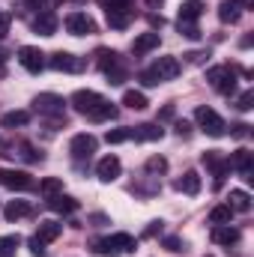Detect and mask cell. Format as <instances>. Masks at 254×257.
I'll use <instances>...</instances> for the list:
<instances>
[{
	"label": "cell",
	"instance_id": "6da1fadb",
	"mask_svg": "<svg viewBox=\"0 0 254 257\" xmlns=\"http://www.w3.org/2000/svg\"><path fill=\"white\" fill-rule=\"evenodd\" d=\"M72 108H75L78 114L96 120V123L117 117V108H114L111 102H105V99H102L99 93H93V90H78V93L72 96Z\"/></svg>",
	"mask_w": 254,
	"mask_h": 257
},
{
	"label": "cell",
	"instance_id": "7a4b0ae2",
	"mask_svg": "<svg viewBox=\"0 0 254 257\" xmlns=\"http://www.w3.org/2000/svg\"><path fill=\"white\" fill-rule=\"evenodd\" d=\"M177 75H180V60H177V57H159L153 69L141 72V81H144L147 87H156L159 81H171V78H177Z\"/></svg>",
	"mask_w": 254,
	"mask_h": 257
},
{
	"label": "cell",
	"instance_id": "3957f363",
	"mask_svg": "<svg viewBox=\"0 0 254 257\" xmlns=\"http://www.w3.org/2000/svg\"><path fill=\"white\" fill-rule=\"evenodd\" d=\"M93 251L96 254H129V251H135V239L129 236V233H114L111 239H96L93 242Z\"/></svg>",
	"mask_w": 254,
	"mask_h": 257
},
{
	"label": "cell",
	"instance_id": "277c9868",
	"mask_svg": "<svg viewBox=\"0 0 254 257\" xmlns=\"http://www.w3.org/2000/svg\"><path fill=\"white\" fill-rule=\"evenodd\" d=\"M99 66H102V72L108 75L111 84H123V81H126V66H123V57H120L117 51L102 48V51H99Z\"/></svg>",
	"mask_w": 254,
	"mask_h": 257
},
{
	"label": "cell",
	"instance_id": "5b68a950",
	"mask_svg": "<svg viewBox=\"0 0 254 257\" xmlns=\"http://www.w3.org/2000/svg\"><path fill=\"white\" fill-rule=\"evenodd\" d=\"M206 81H209L218 93L230 96V93L236 90V69H233V66H215V69L206 72Z\"/></svg>",
	"mask_w": 254,
	"mask_h": 257
},
{
	"label": "cell",
	"instance_id": "8992f818",
	"mask_svg": "<svg viewBox=\"0 0 254 257\" xmlns=\"http://www.w3.org/2000/svg\"><path fill=\"white\" fill-rule=\"evenodd\" d=\"M105 9H108V24H111L114 30H126L129 24H132V18H135V9H132L129 0H114V3L105 6Z\"/></svg>",
	"mask_w": 254,
	"mask_h": 257
},
{
	"label": "cell",
	"instance_id": "52a82bcc",
	"mask_svg": "<svg viewBox=\"0 0 254 257\" xmlns=\"http://www.w3.org/2000/svg\"><path fill=\"white\" fill-rule=\"evenodd\" d=\"M194 120H197V126L203 128L206 135H212V138H221V135H224V120H221L212 108H206V105H200V108L194 111Z\"/></svg>",
	"mask_w": 254,
	"mask_h": 257
},
{
	"label": "cell",
	"instance_id": "ba28073f",
	"mask_svg": "<svg viewBox=\"0 0 254 257\" xmlns=\"http://www.w3.org/2000/svg\"><path fill=\"white\" fill-rule=\"evenodd\" d=\"M66 30L72 36H87V33H96V21L87 12H72L66 15Z\"/></svg>",
	"mask_w": 254,
	"mask_h": 257
},
{
	"label": "cell",
	"instance_id": "9c48e42d",
	"mask_svg": "<svg viewBox=\"0 0 254 257\" xmlns=\"http://www.w3.org/2000/svg\"><path fill=\"white\" fill-rule=\"evenodd\" d=\"M0 183L12 192H30L33 189V177L27 171H0Z\"/></svg>",
	"mask_w": 254,
	"mask_h": 257
},
{
	"label": "cell",
	"instance_id": "30bf717a",
	"mask_svg": "<svg viewBox=\"0 0 254 257\" xmlns=\"http://www.w3.org/2000/svg\"><path fill=\"white\" fill-rule=\"evenodd\" d=\"M18 63L24 66L27 72L39 75V72L45 69V54H42L39 48H33V45H24V48H18Z\"/></svg>",
	"mask_w": 254,
	"mask_h": 257
},
{
	"label": "cell",
	"instance_id": "8fae6325",
	"mask_svg": "<svg viewBox=\"0 0 254 257\" xmlns=\"http://www.w3.org/2000/svg\"><path fill=\"white\" fill-rule=\"evenodd\" d=\"M33 105H36V111L45 114V117H63V105L66 102L60 99V96H54V93H39Z\"/></svg>",
	"mask_w": 254,
	"mask_h": 257
},
{
	"label": "cell",
	"instance_id": "7c38bea8",
	"mask_svg": "<svg viewBox=\"0 0 254 257\" xmlns=\"http://www.w3.org/2000/svg\"><path fill=\"white\" fill-rule=\"evenodd\" d=\"M48 63H51V69H57V72H84V66H87L81 57H75L69 51H54Z\"/></svg>",
	"mask_w": 254,
	"mask_h": 257
},
{
	"label": "cell",
	"instance_id": "4fadbf2b",
	"mask_svg": "<svg viewBox=\"0 0 254 257\" xmlns=\"http://www.w3.org/2000/svg\"><path fill=\"white\" fill-rule=\"evenodd\" d=\"M203 165L215 174V186H221V180H224V174L230 171V162L218 153V150H209V153H203Z\"/></svg>",
	"mask_w": 254,
	"mask_h": 257
},
{
	"label": "cell",
	"instance_id": "5bb4252c",
	"mask_svg": "<svg viewBox=\"0 0 254 257\" xmlns=\"http://www.w3.org/2000/svg\"><path fill=\"white\" fill-rule=\"evenodd\" d=\"M69 153H72L75 159H90V156L96 153V138H93V135H75L72 144H69Z\"/></svg>",
	"mask_w": 254,
	"mask_h": 257
},
{
	"label": "cell",
	"instance_id": "9a60e30c",
	"mask_svg": "<svg viewBox=\"0 0 254 257\" xmlns=\"http://www.w3.org/2000/svg\"><path fill=\"white\" fill-rule=\"evenodd\" d=\"M120 171H123V165H120L117 156H105V159L96 165V174H99L102 183H114V180L120 177Z\"/></svg>",
	"mask_w": 254,
	"mask_h": 257
},
{
	"label": "cell",
	"instance_id": "2e32d148",
	"mask_svg": "<svg viewBox=\"0 0 254 257\" xmlns=\"http://www.w3.org/2000/svg\"><path fill=\"white\" fill-rule=\"evenodd\" d=\"M63 233V224H57V221H39V230H36V242L39 245H48V242H54L57 236Z\"/></svg>",
	"mask_w": 254,
	"mask_h": 257
},
{
	"label": "cell",
	"instance_id": "e0dca14e",
	"mask_svg": "<svg viewBox=\"0 0 254 257\" xmlns=\"http://www.w3.org/2000/svg\"><path fill=\"white\" fill-rule=\"evenodd\" d=\"M227 162H230V168H236L239 174H245V180H254V177H251V150L239 147V150H236Z\"/></svg>",
	"mask_w": 254,
	"mask_h": 257
},
{
	"label": "cell",
	"instance_id": "ac0fdd59",
	"mask_svg": "<svg viewBox=\"0 0 254 257\" xmlns=\"http://www.w3.org/2000/svg\"><path fill=\"white\" fill-rule=\"evenodd\" d=\"M212 242H218V245H236L239 242V230L230 227V224H215L212 227Z\"/></svg>",
	"mask_w": 254,
	"mask_h": 257
},
{
	"label": "cell",
	"instance_id": "d6986e66",
	"mask_svg": "<svg viewBox=\"0 0 254 257\" xmlns=\"http://www.w3.org/2000/svg\"><path fill=\"white\" fill-rule=\"evenodd\" d=\"M218 18H221L224 24H236V21L242 18V6H239L236 0H221V6H218Z\"/></svg>",
	"mask_w": 254,
	"mask_h": 257
},
{
	"label": "cell",
	"instance_id": "ffe728a7",
	"mask_svg": "<svg viewBox=\"0 0 254 257\" xmlns=\"http://www.w3.org/2000/svg\"><path fill=\"white\" fill-rule=\"evenodd\" d=\"M33 30L42 33V36H54V30H57V15H54V12L36 15V18H33Z\"/></svg>",
	"mask_w": 254,
	"mask_h": 257
},
{
	"label": "cell",
	"instance_id": "44dd1931",
	"mask_svg": "<svg viewBox=\"0 0 254 257\" xmlns=\"http://www.w3.org/2000/svg\"><path fill=\"white\" fill-rule=\"evenodd\" d=\"M33 212V206H30V200H9L6 203V209H3V215L9 218V221H18V218H27Z\"/></svg>",
	"mask_w": 254,
	"mask_h": 257
},
{
	"label": "cell",
	"instance_id": "7402d4cb",
	"mask_svg": "<svg viewBox=\"0 0 254 257\" xmlns=\"http://www.w3.org/2000/svg\"><path fill=\"white\" fill-rule=\"evenodd\" d=\"M153 48H159V33H141L135 42H132V54H147V51H153Z\"/></svg>",
	"mask_w": 254,
	"mask_h": 257
},
{
	"label": "cell",
	"instance_id": "603a6c76",
	"mask_svg": "<svg viewBox=\"0 0 254 257\" xmlns=\"http://www.w3.org/2000/svg\"><path fill=\"white\" fill-rule=\"evenodd\" d=\"M177 189L183 194H191V197H194V194L200 192V177H197L194 171H186V174L177 180Z\"/></svg>",
	"mask_w": 254,
	"mask_h": 257
},
{
	"label": "cell",
	"instance_id": "cb8c5ba5",
	"mask_svg": "<svg viewBox=\"0 0 254 257\" xmlns=\"http://www.w3.org/2000/svg\"><path fill=\"white\" fill-rule=\"evenodd\" d=\"M203 15V3L200 0H183V6H180V21H197Z\"/></svg>",
	"mask_w": 254,
	"mask_h": 257
},
{
	"label": "cell",
	"instance_id": "d4e9b609",
	"mask_svg": "<svg viewBox=\"0 0 254 257\" xmlns=\"http://www.w3.org/2000/svg\"><path fill=\"white\" fill-rule=\"evenodd\" d=\"M48 206L54 209V212H75L78 209V200L75 197H66V194H54V197H48Z\"/></svg>",
	"mask_w": 254,
	"mask_h": 257
},
{
	"label": "cell",
	"instance_id": "484cf974",
	"mask_svg": "<svg viewBox=\"0 0 254 257\" xmlns=\"http://www.w3.org/2000/svg\"><path fill=\"white\" fill-rule=\"evenodd\" d=\"M162 135H165V132L159 126H153V123H144V126L132 128V138H135V141H159Z\"/></svg>",
	"mask_w": 254,
	"mask_h": 257
},
{
	"label": "cell",
	"instance_id": "4316f807",
	"mask_svg": "<svg viewBox=\"0 0 254 257\" xmlns=\"http://www.w3.org/2000/svg\"><path fill=\"white\" fill-rule=\"evenodd\" d=\"M227 206H230V209H236V212H248V209H251V197H248V192H242V189H233Z\"/></svg>",
	"mask_w": 254,
	"mask_h": 257
},
{
	"label": "cell",
	"instance_id": "83f0119b",
	"mask_svg": "<svg viewBox=\"0 0 254 257\" xmlns=\"http://www.w3.org/2000/svg\"><path fill=\"white\" fill-rule=\"evenodd\" d=\"M27 120H30V114H27V111H9V114H3L0 126H3V128H15V126H24Z\"/></svg>",
	"mask_w": 254,
	"mask_h": 257
},
{
	"label": "cell",
	"instance_id": "f1b7e54d",
	"mask_svg": "<svg viewBox=\"0 0 254 257\" xmlns=\"http://www.w3.org/2000/svg\"><path fill=\"white\" fill-rule=\"evenodd\" d=\"M123 105L132 108V111H144V108H147V96H144V93H138V90H126Z\"/></svg>",
	"mask_w": 254,
	"mask_h": 257
},
{
	"label": "cell",
	"instance_id": "f546056e",
	"mask_svg": "<svg viewBox=\"0 0 254 257\" xmlns=\"http://www.w3.org/2000/svg\"><path fill=\"white\" fill-rule=\"evenodd\" d=\"M60 189H63V180H60V177H45V180L39 183V192L45 194V197H54Z\"/></svg>",
	"mask_w": 254,
	"mask_h": 257
},
{
	"label": "cell",
	"instance_id": "4dcf8cb0",
	"mask_svg": "<svg viewBox=\"0 0 254 257\" xmlns=\"http://www.w3.org/2000/svg\"><path fill=\"white\" fill-rule=\"evenodd\" d=\"M18 245H21L18 236H0V257H15Z\"/></svg>",
	"mask_w": 254,
	"mask_h": 257
},
{
	"label": "cell",
	"instance_id": "1f68e13d",
	"mask_svg": "<svg viewBox=\"0 0 254 257\" xmlns=\"http://www.w3.org/2000/svg\"><path fill=\"white\" fill-rule=\"evenodd\" d=\"M230 215H233L230 206H215V209L209 212V221H212V224H230Z\"/></svg>",
	"mask_w": 254,
	"mask_h": 257
},
{
	"label": "cell",
	"instance_id": "d6a6232c",
	"mask_svg": "<svg viewBox=\"0 0 254 257\" xmlns=\"http://www.w3.org/2000/svg\"><path fill=\"white\" fill-rule=\"evenodd\" d=\"M105 141H108V144H123V141H132V128H111V132L105 135Z\"/></svg>",
	"mask_w": 254,
	"mask_h": 257
},
{
	"label": "cell",
	"instance_id": "836d02e7",
	"mask_svg": "<svg viewBox=\"0 0 254 257\" xmlns=\"http://www.w3.org/2000/svg\"><path fill=\"white\" fill-rule=\"evenodd\" d=\"M168 171V162L162 156H150L147 159V174H165Z\"/></svg>",
	"mask_w": 254,
	"mask_h": 257
},
{
	"label": "cell",
	"instance_id": "e575fe53",
	"mask_svg": "<svg viewBox=\"0 0 254 257\" xmlns=\"http://www.w3.org/2000/svg\"><path fill=\"white\" fill-rule=\"evenodd\" d=\"M177 24H180V33H183V36H189V39H200V30H197L191 21H177Z\"/></svg>",
	"mask_w": 254,
	"mask_h": 257
},
{
	"label": "cell",
	"instance_id": "d590c367",
	"mask_svg": "<svg viewBox=\"0 0 254 257\" xmlns=\"http://www.w3.org/2000/svg\"><path fill=\"white\" fill-rule=\"evenodd\" d=\"M165 248H168V251H174V254H180V251H186V242H183V239H177V236H171V239H165Z\"/></svg>",
	"mask_w": 254,
	"mask_h": 257
},
{
	"label": "cell",
	"instance_id": "8d00e7d4",
	"mask_svg": "<svg viewBox=\"0 0 254 257\" xmlns=\"http://www.w3.org/2000/svg\"><path fill=\"white\" fill-rule=\"evenodd\" d=\"M206 57H209V51H189L186 54L189 63H206Z\"/></svg>",
	"mask_w": 254,
	"mask_h": 257
},
{
	"label": "cell",
	"instance_id": "74e56055",
	"mask_svg": "<svg viewBox=\"0 0 254 257\" xmlns=\"http://www.w3.org/2000/svg\"><path fill=\"white\" fill-rule=\"evenodd\" d=\"M9 24H12V15H9V12H0V39L6 36V30H9Z\"/></svg>",
	"mask_w": 254,
	"mask_h": 257
},
{
	"label": "cell",
	"instance_id": "f35d334b",
	"mask_svg": "<svg viewBox=\"0 0 254 257\" xmlns=\"http://www.w3.org/2000/svg\"><path fill=\"white\" fill-rule=\"evenodd\" d=\"M251 102H254V93L248 90V93H242V99H239V108H242V111H251V108H254Z\"/></svg>",
	"mask_w": 254,
	"mask_h": 257
},
{
	"label": "cell",
	"instance_id": "ab89813d",
	"mask_svg": "<svg viewBox=\"0 0 254 257\" xmlns=\"http://www.w3.org/2000/svg\"><path fill=\"white\" fill-rule=\"evenodd\" d=\"M248 128H251V126H245V123H236V126L230 128V135H233V138H248Z\"/></svg>",
	"mask_w": 254,
	"mask_h": 257
},
{
	"label": "cell",
	"instance_id": "60d3db41",
	"mask_svg": "<svg viewBox=\"0 0 254 257\" xmlns=\"http://www.w3.org/2000/svg\"><path fill=\"white\" fill-rule=\"evenodd\" d=\"M159 230H162V221H153V224H150V227L144 230V236H156Z\"/></svg>",
	"mask_w": 254,
	"mask_h": 257
},
{
	"label": "cell",
	"instance_id": "b9f144b4",
	"mask_svg": "<svg viewBox=\"0 0 254 257\" xmlns=\"http://www.w3.org/2000/svg\"><path fill=\"white\" fill-rule=\"evenodd\" d=\"M159 120H174V105H168V108H162V114H159Z\"/></svg>",
	"mask_w": 254,
	"mask_h": 257
},
{
	"label": "cell",
	"instance_id": "7bdbcfd3",
	"mask_svg": "<svg viewBox=\"0 0 254 257\" xmlns=\"http://www.w3.org/2000/svg\"><path fill=\"white\" fill-rule=\"evenodd\" d=\"M150 24H153V27H162V24H165V18H162V15H150Z\"/></svg>",
	"mask_w": 254,
	"mask_h": 257
},
{
	"label": "cell",
	"instance_id": "ee69618b",
	"mask_svg": "<svg viewBox=\"0 0 254 257\" xmlns=\"http://www.w3.org/2000/svg\"><path fill=\"white\" fill-rule=\"evenodd\" d=\"M189 123H186V120H183V123H177V132H180V135H189Z\"/></svg>",
	"mask_w": 254,
	"mask_h": 257
},
{
	"label": "cell",
	"instance_id": "f6af8a7d",
	"mask_svg": "<svg viewBox=\"0 0 254 257\" xmlns=\"http://www.w3.org/2000/svg\"><path fill=\"white\" fill-rule=\"evenodd\" d=\"M3 60H6V51H3V48H0V63H3Z\"/></svg>",
	"mask_w": 254,
	"mask_h": 257
},
{
	"label": "cell",
	"instance_id": "bcb514c9",
	"mask_svg": "<svg viewBox=\"0 0 254 257\" xmlns=\"http://www.w3.org/2000/svg\"><path fill=\"white\" fill-rule=\"evenodd\" d=\"M147 3H150V6H159V3H162V0H147Z\"/></svg>",
	"mask_w": 254,
	"mask_h": 257
}]
</instances>
